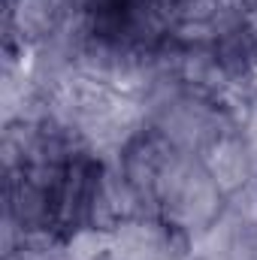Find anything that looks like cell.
Wrapping results in <instances>:
<instances>
[{
  "mask_svg": "<svg viewBox=\"0 0 257 260\" xmlns=\"http://www.w3.org/2000/svg\"><path fill=\"white\" fill-rule=\"evenodd\" d=\"M200 160H203V167L209 170V176L215 179V185L221 188L224 197L239 194L242 188H248L257 179L254 154H251V148H248V142L239 130L218 136L200 154Z\"/></svg>",
  "mask_w": 257,
  "mask_h": 260,
  "instance_id": "cell-1",
  "label": "cell"
},
{
  "mask_svg": "<svg viewBox=\"0 0 257 260\" xmlns=\"http://www.w3.org/2000/svg\"><path fill=\"white\" fill-rule=\"evenodd\" d=\"M64 254L67 260H103L112 254V230L85 224L64 236Z\"/></svg>",
  "mask_w": 257,
  "mask_h": 260,
  "instance_id": "cell-2",
  "label": "cell"
}]
</instances>
